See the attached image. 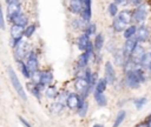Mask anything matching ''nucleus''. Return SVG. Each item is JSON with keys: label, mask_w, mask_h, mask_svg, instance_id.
Masks as SVG:
<instances>
[{"label": "nucleus", "mask_w": 151, "mask_h": 127, "mask_svg": "<svg viewBox=\"0 0 151 127\" xmlns=\"http://www.w3.org/2000/svg\"><path fill=\"white\" fill-rule=\"evenodd\" d=\"M7 72H8V76H9V80H11V82H12V86H13V88L15 89V92L18 93L19 98H20L21 100L26 101V100H27L26 92H25V89L22 88V85H21V82L19 81V79H18V76H17V74H15V72H14V69H13L12 67H8V68H7Z\"/></svg>", "instance_id": "f257e3e1"}, {"label": "nucleus", "mask_w": 151, "mask_h": 127, "mask_svg": "<svg viewBox=\"0 0 151 127\" xmlns=\"http://www.w3.org/2000/svg\"><path fill=\"white\" fill-rule=\"evenodd\" d=\"M84 101H85V99L81 95H79L77 93H70L66 99V106L72 111H78L81 107V105L84 103Z\"/></svg>", "instance_id": "f03ea898"}, {"label": "nucleus", "mask_w": 151, "mask_h": 127, "mask_svg": "<svg viewBox=\"0 0 151 127\" xmlns=\"http://www.w3.org/2000/svg\"><path fill=\"white\" fill-rule=\"evenodd\" d=\"M26 65L27 67L29 68V71L33 73L35 71H38V67H39V60H38V56L34 52H29L27 54V59H26Z\"/></svg>", "instance_id": "7ed1b4c3"}, {"label": "nucleus", "mask_w": 151, "mask_h": 127, "mask_svg": "<svg viewBox=\"0 0 151 127\" xmlns=\"http://www.w3.org/2000/svg\"><path fill=\"white\" fill-rule=\"evenodd\" d=\"M138 39L136 38V36H132V38H130V39H127L126 41H125V45H124V52H125V54L127 55V58H130L131 56V54L133 53V51L136 49V47L138 46Z\"/></svg>", "instance_id": "20e7f679"}, {"label": "nucleus", "mask_w": 151, "mask_h": 127, "mask_svg": "<svg viewBox=\"0 0 151 127\" xmlns=\"http://www.w3.org/2000/svg\"><path fill=\"white\" fill-rule=\"evenodd\" d=\"M125 83H126V86H127L129 88H132V89H136V88L139 87L140 82H139V80H138V78H137V75H136V73H134V71L126 73Z\"/></svg>", "instance_id": "39448f33"}, {"label": "nucleus", "mask_w": 151, "mask_h": 127, "mask_svg": "<svg viewBox=\"0 0 151 127\" xmlns=\"http://www.w3.org/2000/svg\"><path fill=\"white\" fill-rule=\"evenodd\" d=\"M26 41H24V40H21L19 44H18V46L17 47H14V56H15V59H17V61H19V60H22V58L26 55L27 56V51H26Z\"/></svg>", "instance_id": "423d86ee"}, {"label": "nucleus", "mask_w": 151, "mask_h": 127, "mask_svg": "<svg viewBox=\"0 0 151 127\" xmlns=\"http://www.w3.org/2000/svg\"><path fill=\"white\" fill-rule=\"evenodd\" d=\"M105 79L107 80L109 83H112L116 81V72L113 69V66L110 61L105 62Z\"/></svg>", "instance_id": "0eeeda50"}, {"label": "nucleus", "mask_w": 151, "mask_h": 127, "mask_svg": "<svg viewBox=\"0 0 151 127\" xmlns=\"http://www.w3.org/2000/svg\"><path fill=\"white\" fill-rule=\"evenodd\" d=\"M68 8L74 14H81L85 8V4L81 0H71L68 4Z\"/></svg>", "instance_id": "6e6552de"}, {"label": "nucleus", "mask_w": 151, "mask_h": 127, "mask_svg": "<svg viewBox=\"0 0 151 127\" xmlns=\"http://www.w3.org/2000/svg\"><path fill=\"white\" fill-rule=\"evenodd\" d=\"M127 55L125 54L124 49H117L114 53H113V61L116 65L118 66H124L126 60H127Z\"/></svg>", "instance_id": "1a4fd4ad"}, {"label": "nucleus", "mask_w": 151, "mask_h": 127, "mask_svg": "<svg viewBox=\"0 0 151 127\" xmlns=\"http://www.w3.org/2000/svg\"><path fill=\"white\" fill-rule=\"evenodd\" d=\"M9 20L13 22V25H18V26H21V27H24V26H26V25L28 24L27 16H26L24 13H21V12L17 13L15 15H13Z\"/></svg>", "instance_id": "9d476101"}, {"label": "nucleus", "mask_w": 151, "mask_h": 127, "mask_svg": "<svg viewBox=\"0 0 151 127\" xmlns=\"http://www.w3.org/2000/svg\"><path fill=\"white\" fill-rule=\"evenodd\" d=\"M146 18V8L145 6L140 5L139 7H137L133 12V19L138 22V24H142Z\"/></svg>", "instance_id": "9b49d317"}, {"label": "nucleus", "mask_w": 151, "mask_h": 127, "mask_svg": "<svg viewBox=\"0 0 151 127\" xmlns=\"http://www.w3.org/2000/svg\"><path fill=\"white\" fill-rule=\"evenodd\" d=\"M19 12H20V2L18 0H12L8 4V7H7V16H8V19H11L13 15H15Z\"/></svg>", "instance_id": "f8f14e48"}, {"label": "nucleus", "mask_w": 151, "mask_h": 127, "mask_svg": "<svg viewBox=\"0 0 151 127\" xmlns=\"http://www.w3.org/2000/svg\"><path fill=\"white\" fill-rule=\"evenodd\" d=\"M149 36H150V31H149L147 27H145V26H140V27L137 29L136 38L138 39V41H140V42L147 41Z\"/></svg>", "instance_id": "ddd939ff"}, {"label": "nucleus", "mask_w": 151, "mask_h": 127, "mask_svg": "<svg viewBox=\"0 0 151 127\" xmlns=\"http://www.w3.org/2000/svg\"><path fill=\"white\" fill-rule=\"evenodd\" d=\"M90 44H91V41H90V39H88V35H86L85 33L81 34V35L78 38L77 45H78V48H79L80 51L85 52V51L87 49V47H88Z\"/></svg>", "instance_id": "4468645a"}, {"label": "nucleus", "mask_w": 151, "mask_h": 127, "mask_svg": "<svg viewBox=\"0 0 151 127\" xmlns=\"http://www.w3.org/2000/svg\"><path fill=\"white\" fill-rule=\"evenodd\" d=\"M93 56V53H90V52H83L79 58H78V66L79 67H83V68H86L90 59Z\"/></svg>", "instance_id": "2eb2a0df"}, {"label": "nucleus", "mask_w": 151, "mask_h": 127, "mask_svg": "<svg viewBox=\"0 0 151 127\" xmlns=\"http://www.w3.org/2000/svg\"><path fill=\"white\" fill-rule=\"evenodd\" d=\"M124 24H126V25H129V24H131V21H132V18H133V15L131 14V12L130 11H127V9H124V11H122V12H119V14L117 15Z\"/></svg>", "instance_id": "dca6fc26"}, {"label": "nucleus", "mask_w": 151, "mask_h": 127, "mask_svg": "<svg viewBox=\"0 0 151 127\" xmlns=\"http://www.w3.org/2000/svg\"><path fill=\"white\" fill-rule=\"evenodd\" d=\"M17 62H18V66H19V69H20L21 74H22L25 78H27V79H31L32 72H31V71H29V68L27 67L26 62H25V61H22V60H19V61H17Z\"/></svg>", "instance_id": "f3484780"}, {"label": "nucleus", "mask_w": 151, "mask_h": 127, "mask_svg": "<svg viewBox=\"0 0 151 127\" xmlns=\"http://www.w3.org/2000/svg\"><path fill=\"white\" fill-rule=\"evenodd\" d=\"M53 81V74L51 71H44L42 72V78H41V85H44L45 87L51 86Z\"/></svg>", "instance_id": "a211bd4d"}, {"label": "nucleus", "mask_w": 151, "mask_h": 127, "mask_svg": "<svg viewBox=\"0 0 151 127\" xmlns=\"http://www.w3.org/2000/svg\"><path fill=\"white\" fill-rule=\"evenodd\" d=\"M93 96H94V101L97 102L98 106L104 107L107 105V99L105 96L104 93H98V92H93Z\"/></svg>", "instance_id": "6ab92c4d"}, {"label": "nucleus", "mask_w": 151, "mask_h": 127, "mask_svg": "<svg viewBox=\"0 0 151 127\" xmlns=\"http://www.w3.org/2000/svg\"><path fill=\"white\" fill-rule=\"evenodd\" d=\"M125 26H126V24H124L118 16H116L114 19H113V22H112V27H113V29L116 31V32H124L126 28H125Z\"/></svg>", "instance_id": "aec40b11"}, {"label": "nucleus", "mask_w": 151, "mask_h": 127, "mask_svg": "<svg viewBox=\"0 0 151 127\" xmlns=\"http://www.w3.org/2000/svg\"><path fill=\"white\" fill-rule=\"evenodd\" d=\"M45 94L48 99H57L59 93H58V88L54 86H47L45 89Z\"/></svg>", "instance_id": "412c9836"}, {"label": "nucleus", "mask_w": 151, "mask_h": 127, "mask_svg": "<svg viewBox=\"0 0 151 127\" xmlns=\"http://www.w3.org/2000/svg\"><path fill=\"white\" fill-rule=\"evenodd\" d=\"M137 27L134 26V25H131V26H129L125 31H124V33H123V35H124V38L127 40V39H130V38H132V36H136V33H137Z\"/></svg>", "instance_id": "4be33fe9"}, {"label": "nucleus", "mask_w": 151, "mask_h": 127, "mask_svg": "<svg viewBox=\"0 0 151 127\" xmlns=\"http://www.w3.org/2000/svg\"><path fill=\"white\" fill-rule=\"evenodd\" d=\"M107 80L105 78H101L98 80L97 85H96V88H94V92H98V93H104V91L106 89V85H107Z\"/></svg>", "instance_id": "5701e85b"}, {"label": "nucleus", "mask_w": 151, "mask_h": 127, "mask_svg": "<svg viewBox=\"0 0 151 127\" xmlns=\"http://www.w3.org/2000/svg\"><path fill=\"white\" fill-rule=\"evenodd\" d=\"M125 116H126V112L123 111V109L119 111V112L117 113V116H116V119H114V122H113V126H112V127H119V126L123 123Z\"/></svg>", "instance_id": "b1692460"}, {"label": "nucleus", "mask_w": 151, "mask_h": 127, "mask_svg": "<svg viewBox=\"0 0 151 127\" xmlns=\"http://www.w3.org/2000/svg\"><path fill=\"white\" fill-rule=\"evenodd\" d=\"M140 67L142 68H149V66L151 65V52L150 53H145L143 55V58L140 59Z\"/></svg>", "instance_id": "393cba45"}, {"label": "nucleus", "mask_w": 151, "mask_h": 127, "mask_svg": "<svg viewBox=\"0 0 151 127\" xmlns=\"http://www.w3.org/2000/svg\"><path fill=\"white\" fill-rule=\"evenodd\" d=\"M103 45H104V36H103V34L99 33L94 38V48L97 51H100L101 47H103Z\"/></svg>", "instance_id": "a878e982"}, {"label": "nucleus", "mask_w": 151, "mask_h": 127, "mask_svg": "<svg viewBox=\"0 0 151 127\" xmlns=\"http://www.w3.org/2000/svg\"><path fill=\"white\" fill-rule=\"evenodd\" d=\"M41 78H42V72L39 71V69L35 71V72H33L32 75H31V79H32L33 83H35V85L41 83Z\"/></svg>", "instance_id": "bb28decb"}, {"label": "nucleus", "mask_w": 151, "mask_h": 127, "mask_svg": "<svg viewBox=\"0 0 151 127\" xmlns=\"http://www.w3.org/2000/svg\"><path fill=\"white\" fill-rule=\"evenodd\" d=\"M63 109H64V106H63V103L60 101H57V102H54V103L51 105V111L54 114H59Z\"/></svg>", "instance_id": "cd10ccee"}, {"label": "nucleus", "mask_w": 151, "mask_h": 127, "mask_svg": "<svg viewBox=\"0 0 151 127\" xmlns=\"http://www.w3.org/2000/svg\"><path fill=\"white\" fill-rule=\"evenodd\" d=\"M107 11H109V14H110L111 16H117V15L119 14V13H118V6H117L116 2H111V4L109 5Z\"/></svg>", "instance_id": "c85d7f7f"}, {"label": "nucleus", "mask_w": 151, "mask_h": 127, "mask_svg": "<svg viewBox=\"0 0 151 127\" xmlns=\"http://www.w3.org/2000/svg\"><path fill=\"white\" fill-rule=\"evenodd\" d=\"M87 109H88V103H87V101L85 100V101H84V103L81 105V107H80V108H79L77 112H78L79 116L85 118V116H86V114H87Z\"/></svg>", "instance_id": "c756f323"}, {"label": "nucleus", "mask_w": 151, "mask_h": 127, "mask_svg": "<svg viewBox=\"0 0 151 127\" xmlns=\"http://www.w3.org/2000/svg\"><path fill=\"white\" fill-rule=\"evenodd\" d=\"M146 101H147V99H146L145 96L136 99V100H134V106H136V108H137V109H142V108L144 107V105L146 103Z\"/></svg>", "instance_id": "7c9ffc66"}, {"label": "nucleus", "mask_w": 151, "mask_h": 127, "mask_svg": "<svg viewBox=\"0 0 151 127\" xmlns=\"http://www.w3.org/2000/svg\"><path fill=\"white\" fill-rule=\"evenodd\" d=\"M96 24H88L87 26H86V28H85V34L86 35H92V34H94L96 33Z\"/></svg>", "instance_id": "2f4dec72"}, {"label": "nucleus", "mask_w": 151, "mask_h": 127, "mask_svg": "<svg viewBox=\"0 0 151 127\" xmlns=\"http://www.w3.org/2000/svg\"><path fill=\"white\" fill-rule=\"evenodd\" d=\"M34 32H35V25H28L25 28V36L26 38H31Z\"/></svg>", "instance_id": "473e14b6"}, {"label": "nucleus", "mask_w": 151, "mask_h": 127, "mask_svg": "<svg viewBox=\"0 0 151 127\" xmlns=\"http://www.w3.org/2000/svg\"><path fill=\"white\" fill-rule=\"evenodd\" d=\"M19 120H20V122H21L25 127H32V126H31V123H29V122H27L22 116H19Z\"/></svg>", "instance_id": "72a5a7b5"}, {"label": "nucleus", "mask_w": 151, "mask_h": 127, "mask_svg": "<svg viewBox=\"0 0 151 127\" xmlns=\"http://www.w3.org/2000/svg\"><path fill=\"white\" fill-rule=\"evenodd\" d=\"M129 1H130V0H114V2H116L117 5H122V6L127 5V4H129Z\"/></svg>", "instance_id": "f704fd0d"}, {"label": "nucleus", "mask_w": 151, "mask_h": 127, "mask_svg": "<svg viewBox=\"0 0 151 127\" xmlns=\"http://www.w3.org/2000/svg\"><path fill=\"white\" fill-rule=\"evenodd\" d=\"M130 2H131V5L137 6V7H139L142 5V0H130Z\"/></svg>", "instance_id": "c9c22d12"}, {"label": "nucleus", "mask_w": 151, "mask_h": 127, "mask_svg": "<svg viewBox=\"0 0 151 127\" xmlns=\"http://www.w3.org/2000/svg\"><path fill=\"white\" fill-rule=\"evenodd\" d=\"M0 24H1V28L4 29V28H5V19H4V13H1V22H0Z\"/></svg>", "instance_id": "e433bc0d"}, {"label": "nucleus", "mask_w": 151, "mask_h": 127, "mask_svg": "<svg viewBox=\"0 0 151 127\" xmlns=\"http://www.w3.org/2000/svg\"><path fill=\"white\" fill-rule=\"evenodd\" d=\"M147 126L149 127H151V115L149 116V119H147Z\"/></svg>", "instance_id": "4c0bfd02"}, {"label": "nucleus", "mask_w": 151, "mask_h": 127, "mask_svg": "<svg viewBox=\"0 0 151 127\" xmlns=\"http://www.w3.org/2000/svg\"><path fill=\"white\" fill-rule=\"evenodd\" d=\"M137 127H149V126H147V123H140V125H138Z\"/></svg>", "instance_id": "58836bf2"}, {"label": "nucleus", "mask_w": 151, "mask_h": 127, "mask_svg": "<svg viewBox=\"0 0 151 127\" xmlns=\"http://www.w3.org/2000/svg\"><path fill=\"white\" fill-rule=\"evenodd\" d=\"M93 127H104L103 125H99V123H96V125H93Z\"/></svg>", "instance_id": "ea45409f"}, {"label": "nucleus", "mask_w": 151, "mask_h": 127, "mask_svg": "<svg viewBox=\"0 0 151 127\" xmlns=\"http://www.w3.org/2000/svg\"><path fill=\"white\" fill-rule=\"evenodd\" d=\"M147 69H149V73H150V74H151V65H150V66H149V68H147Z\"/></svg>", "instance_id": "a19ab883"}, {"label": "nucleus", "mask_w": 151, "mask_h": 127, "mask_svg": "<svg viewBox=\"0 0 151 127\" xmlns=\"http://www.w3.org/2000/svg\"><path fill=\"white\" fill-rule=\"evenodd\" d=\"M6 1H7V2H8V4H9V2H11V1H12V0H6Z\"/></svg>", "instance_id": "79ce46f5"}, {"label": "nucleus", "mask_w": 151, "mask_h": 127, "mask_svg": "<svg viewBox=\"0 0 151 127\" xmlns=\"http://www.w3.org/2000/svg\"><path fill=\"white\" fill-rule=\"evenodd\" d=\"M81 1H83V2H85V1H86V0H81Z\"/></svg>", "instance_id": "37998d69"}]
</instances>
